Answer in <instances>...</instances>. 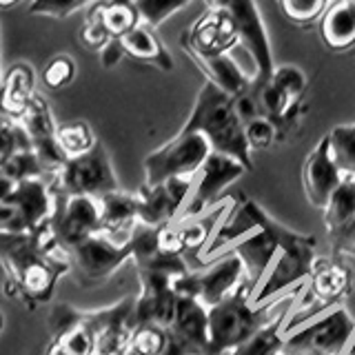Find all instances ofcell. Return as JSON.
Segmentation results:
<instances>
[{
    "label": "cell",
    "mask_w": 355,
    "mask_h": 355,
    "mask_svg": "<svg viewBox=\"0 0 355 355\" xmlns=\"http://www.w3.org/2000/svg\"><path fill=\"white\" fill-rule=\"evenodd\" d=\"M0 266L5 293L33 311L51 302L58 280L71 273V258L47 227L36 236L0 233Z\"/></svg>",
    "instance_id": "6da1fadb"
},
{
    "label": "cell",
    "mask_w": 355,
    "mask_h": 355,
    "mask_svg": "<svg viewBox=\"0 0 355 355\" xmlns=\"http://www.w3.org/2000/svg\"><path fill=\"white\" fill-rule=\"evenodd\" d=\"M297 286L293 293L280 295L277 300L262 306H253L251 297L255 288L242 280L236 291H231L222 302L209 309V353L207 355H225L238 349L242 342H247L255 331H260L266 322H271L277 311L291 300L300 295Z\"/></svg>",
    "instance_id": "7a4b0ae2"
},
{
    "label": "cell",
    "mask_w": 355,
    "mask_h": 355,
    "mask_svg": "<svg viewBox=\"0 0 355 355\" xmlns=\"http://www.w3.org/2000/svg\"><path fill=\"white\" fill-rule=\"evenodd\" d=\"M182 129L202 133L211 144V151L236 158L247 171L253 169L251 147L244 136V125L236 111V103L216 85L205 80V85L200 87L193 109Z\"/></svg>",
    "instance_id": "3957f363"
},
{
    "label": "cell",
    "mask_w": 355,
    "mask_h": 355,
    "mask_svg": "<svg viewBox=\"0 0 355 355\" xmlns=\"http://www.w3.org/2000/svg\"><path fill=\"white\" fill-rule=\"evenodd\" d=\"M255 231L249 236H244L229 249L242 260L244 266V280H247L255 291L262 284V280L273 269L275 260L282 253L291 251H302V249H313L318 247V240L313 236H304L293 229L280 225L275 218H271L266 211L260 207L258 218H255Z\"/></svg>",
    "instance_id": "277c9868"
},
{
    "label": "cell",
    "mask_w": 355,
    "mask_h": 355,
    "mask_svg": "<svg viewBox=\"0 0 355 355\" xmlns=\"http://www.w3.org/2000/svg\"><path fill=\"white\" fill-rule=\"evenodd\" d=\"M353 291V271L349 264L336 258H322L318 255L306 277L304 291L300 288V295L288 313L284 333L302 327L306 320H315L327 311L342 306V302Z\"/></svg>",
    "instance_id": "5b68a950"
},
{
    "label": "cell",
    "mask_w": 355,
    "mask_h": 355,
    "mask_svg": "<svg viewBox=\"0 0 355 355\" xmlns=\"http://www.w3.org/2000/svg\"><path fill=\"white\" fill-rule=\"evenodd\" d=\"M355 340V320L336 306L293 331L284 333L282 355H344Z\"/></svg>",
    "instance_id": "8992f818"
},
{
    "label": "cell",
    "mask_w": 355,
    "mask_h": 355,
    "mask_svg": "<svg viewBox=\"0 0 355 355\" xmlns=\"http://www.w3.org/2000/svg\"><path fill=\"white\" fill-rule=\"evenodd\" d=\"M55 209V196L49 180H27L14 187L0 200V233L36 236L49 227Z\"/></svg>",
    "instance_id": "52a82bcc"
},
{
    "label": "cell",
    "mask_w": 355,
    "mask_h": 355,
    "mask_svg": "<svg viewBox=\"0 0 355 355\" xmlns=\"http://www.w3.org/2000/svg\"><path fill=\"white\" fill-rule=\"evenodd\" d=\"M49 184L55 196H87V198H103L120 189L109 151L103 142H98L92 151L80 155V158L67 160L53 173Z\"/></svg>",
    "instance_id": "ba28073f"
},
{
    "label": "cell",
    "mask_w": 355,
    "mask_h": 355,
    "mask_svg": "<svg viewBox=\"0 0 355 355\" xmlns=\"http://www.w3.org/2000/svg\"><path fill=\"white\" fill-rule=\"evenodd\" d=\"M211 155V144L202 133L180 129L162 147L144 158V184H160L171 178H193Z\"/></svg>",
    "instance_id": "9c48e42d"
},
{
    "label": "cell",
    "mask_w": 355,
    "mask_h": 355,
    "mask_svg": "<svg viewBox=\"0 0 355 355\" xmlns=\"http://www.w3.org/2000/svg\"><path fill=\"white\" fill-rule=\"evenodd\" d=\"M205 3H207V9L225 11V14H229L233 22H236L240 40L251 53V60L255 64L251 89L269 83L275 64H273L269 31H266L258 3H255V0H205Z\"/></svg>",
    "instance_id": "30bf717a"
},
{
    "label": "cell",
    "mask_w": 355,
    "mask_h": 355,
    "mask_svg": "<svg viewBox=\"0 0 355 355\" xmlns=\"http://www.w3.org/2000/svg\"><path fill=\"white\" fill-rule=\"evenodd\" d=\"M244 280V266L236 253H227L225 258L209 264L205 271H189L173 277V291L178 297H196L207 309L222 302L236 286Z\"/></svg>",
    "instance_id": "8fae6325"
},
{
    "label": "cell",
    "mask_w": 355,
    "mask_h": 355,
    "mask_svg": "<svg viewBox=\"0 0 355 355\" xmlns=\"http://www.w3.org/2000/svg\"><path fill=\"white\" fill-rule=\"evenodd\" d=\"M69 258L78 282L85 286H96L109 280L127 260H133V249L131 240L127 244H118L103 233H96L71 249Z\"/></svg>",
    "instance_id": "7c38bea8"
},
{
    "label": "cell",
    "mask_w": 355,
    "mask_h": 355,
    "mask_svg": "<svg viewBox=\"0 0 355 355\" xmlns=\"http://www.w3.org/2000/svg\"><path fill=\"white\" fill-rule=\"evenodd\" d=\"M49 229L64 251L76 249L80 242L100 233V200L87 196H55Z\"/></svg>",
    "instance_id": "4fadbf2b"
},
{
    "label": "cell",
    "mask_w": 355,
    "mask_h": 355,
    "mask_svg": "<svg viewBox=\"0 0 355 355\" xmlns=\"http://www.w3.org/2000/svg\"><path fill=\"white\" fill-rule=\"evenodd\" d=\"M244 173H247V169H244L242 162H238L236 158H229L225 153L211 151L205 164L200 166V171L193 175L191 196H189L178 220H191V218L207 214L211 207L218 205L220 193Z\"/></svg>",
    "instance_id": "5bb4252c"
},
{
    "label": "cell",
    "mask_w": 355,
    "mask_h": 355,
    "mask_svg": "<svg viewBox=\"0 0 355 355\" xmlns=\"http://www.w3.org/2000/svg\"><path fill=\"white\" fill-rule=\"evenodd\" d=\"M166 331L162 355H207L209 353V309L196 297H180L173 322Z\"/></svg>",
    "instance_id": "9a60e30c"
},
{
    "label": "cell",
    "mask_w": 355,
    "mask_h": 355,
    "mask_svg": "<svg viewBox=\"0 0 355 355\" xmlns=\"http://www.w3.org/2000/svg\"><path fill=\"white\" fill-rule=\"evenodd\" d=\"M49 340L64 355H100L98 329L92 311H80L71 304H53L47 315Z\"/></svg>",
    "instance_id": "2e32d148"
},
{
    "label": "cell",
    "mask_w": 355,
    "mask_h": 355,
    "mask_svg": "<svg viewBox=\"0 0 355 355\" xmlns=\"http://www.w3.org/2000/svg\"><path fill=\"white\" fill-rule=\"evenodd\" d=\"M193 189V178H171L160 184H142L138 196V222L144 227H164L180 218Z\"/></svg>",
    "instance_id": "e0dca14e"
},
{
    "label": "cell",
    "mask_w": 355,
    "mask_h": 355,
    "mask_svg": "<svg viewBox=\"0 0 355 355\" xmlns=\"http://www.w3.org/2000/svg\"><path fill=\"white\" fill-rule=\"evenodd\" d=\"M242 40L236 22L229 14L218 9H207L180 38V44L189 58H196V55L209 58V55L229 53Z\"/></svg>",
    "instance_id": "ac0fdd59"
},
{
    "label": "cell",
    "mask_w": 355,
    "mask_h": 355,
    "mask_svg": "<svg viewBox=\"0 0 355 355\" xmlns=\"http://www.w3.org/2000/svg\"><path fill=\"white\" fill-rule=\"evenodd\" d=\"M140 293L136 295V327L153 324L169 329L175 315L178 293L173 291V275L158 271H138Z\"/></svg>",
    "instance_id": "d6986e66"
},
{
    "label": "cell",
    "mask_w": 355,
    "mask_h": 355,
    "mask_svg": "<svg viewBox=\"0 0 355 355\" xmlns=\"http://www.w3.org/2000/svg\"><path fill=\"white\" fill-rule=\"evenodd\" d=\"M18 122L25 127L33 151H36L40 162L44 164V169H47L53 178V173L67 162V158L58 147V140H55L58 125H55V120H53L49 103L40 94H36L33 103L27 109V114L22 116Z\"/></svg>",
    "instance_id": "ffe728a7"
},
{
    "label": "cell",
    "mask_w": 355,
    "mask_h": 355,
    "mask_svg": "<svg viewBox=\"0 0 355 355\" xmlns=\"http://www.w3.org/2000/svg\"><path fill=\"white\" fill-rule=\"evenodd\" d=\"M342 180H344V175L331 155V140L327 133L324 138H320L313 151L304 158V166H302L304 193L311 200V205L324 211L333 191L340 187Z\"/></svg>",
    "instance_id": "44dd1931"
},
{
    "label": "cell",
    "mask_w": 355,
    "mask_h": 355,
    "mask_svg": "<svg viewBox=\"0 0 355 355\" xmlns=\"http://www.w3.org/2000/svg\"><path fill=\"white\" fill-rule=\"evenodd\" d=\"M98 329L100 355H125L136 329V297H122L116 304L92 311Z\"/></svg>",
    "instance_id": "7402d4cb"
},
{
    "label": "cell",
    "mask_w": 355,
    "mask_h": 355,
    "mask_svg": "<svg viewBox=\"0 0 355 355\" xmlns=\"http://www.w3.org/2000/svg\"><path fill=\"white\" fill-rule=\"evenodd\" d=\"M100 200V233L118 244H127L138 222V196L129 191H111Z\"/></svg>",
    "instance_id": "603a6c76"
},
{
    "label": "cell",
    "mask_w": 355,
    "mask_h": 355,
    "mask_svg": "<svg viewBox=\"0 0 355 355\" xmlns=\"http://www.w3.org/2000/svg\"><path fill=\"white\" fill-rule=\"evenodd\" d=\"M36 71L25 60L14 62L3 76L0 87V116L20 120L36 98Z\"/></svg>",
    "instance_id": "cb8c5ba5"
},
{
    "label": "cell",
    "mask_w": 355,
    "mask_h": 355,
    "mask_svg": "<svg viewBox=\"0 0 355 355\" xmlns=\"http://www.w3.org/2000/svg\"><path fill=\"white\" fill-rule=\"evenodd\" d=\"M320 38L324 47L342 53L355 47V3L331 0L324 16L320 18Z\"/></svg>",
    "instance_id": "d4e9b609"
},
{
    "label": "cell",
    "mask_w": 355,
    "mask_h": 355,
    "mask_svg": "<svg viewBox=\"0 0 355 355\" xmlns=\"http://www.w3.org/2000/svg\"><path fill=\"white\" fill-rule=\"evenodd\" d=\"M196 67L205 73L207 83L216 85L220 92H225L233 100L249 94L253 87V76L244 73L242 67L231 58V53H222V55H209V58H191Z\"/></svg>",
    "instance_id": "484cf974"
},
{
    "label": "cell",
    "mask_w": 355,
    "mask_h": 355,
    "mask_svg": "<svg viewBox=\"0 0 355 355\" xmlns=\"http://www.w3.org/2000/svg\"><path fill=\"white\" fill-rule=\"evenodd\" d=\"M118 42L122 47V53H125L127 58L153 64V67H158L160 71L173 69V58H171L169 49H166L162 40L155 36V29L142 25V22L136 29H131L122 38H118Z\"/></svg>",
    "instance_id": "4316f807"
},
{
    "label": "cell",
    "mask_w": 355,
    "mask_h": 355,
    "mask_svg": "<svg viewBox=\"0 0 355 355\" xmlns=\"http://www.w3.org/2000/svg\"><path fill=\"white\" fill-rule=\"evenodd\" d=\"M87 14L100 22L111 40L122 38L140 25V14L133 0H98L94 7H89Z\"/></svg>",
    "instance_id": "83f0119b"
},
{
    "label": "cell",
    "mask_w": 355,
    "mask_h": 355,
    "mask_svg": "<svg viewBox=\"0 0 355 355\" xmlns=\"http://www.w3.org/2000/svg\"><path fill=\"white\" fill-rule=\"evenodd\" d=\"M295 300L284 304L271 322H266L260 331H255L247 342H242L240 347L233 349L229 355H282L284 327H286V320H288V313H291V306L295 304Z\"/></svg>",
    "instance_id": "f1b7e54d"
},
{
    "label": "cell",
    "mask_w": 355,
    "mask_h": 355,
    "mask_svg": "<svg viewBox=\"0 0 355 355\" xmlns=\"http://www.w3.org/2000/svg\"><path fill=\"white\" fill-rule=\"evenodd\" d=\"M355 218V178H347L340 182V187L333 191L329 205L324 209V227L327 233L333 236L342 227H347Z\"/></svg>",
    "instance_id": "f546056e"
},
{
    "label": "cell",
    "mask_w": 355,
    "mask_h": 355,
    "mask_svg": "<svg viewBox=\"0 0 355 355\" xmlns=\"http://www.w3.org/2000/svg\"><path fill=\"white\" fill-rule=\"evenodd\" d=\"M55 140H58V147L67 160L80 158V155L89 153L100 142L96 138L92 125L85 120H71V122H64V125H58Z\"/></svg>",
    "instance_id": "4dcf8cb0"
},
{
    "label": "cell",
    "mask_w": 355,
    "mask_h": 355,
    "mask_svg": "<svg viewBox=\"0 0 355 355\" xmlns=\"http://www.w3.org/2000/svg\"><path fill=\"white\" fill-rule=\"evenodd\" d=\"M331 140V155L336 160L342 175L355 178V122L349 125H338L329 133Z\"/></svg>",
    "instance_id": "1f68e13d"
},
{
    "label": "cell",
    "mask_w": 355,
    "mask_h": 355,
    "mask_svg": "<svg viewBox=\"0 0 355 355\" xmlns=\"http://www.w3.org/2000/svg\"><path fill=\"white\" fill-rule=\"evenodd\" d=\"M191 3L193 0H133V5H136L140 14V22L151 29H158L171 16H175L178 11H182Z\"/></svg>",
    "instance_id": "d6a6232c"
},
{
    "label": "cell",
    "mask_w": 355,
    "mask_h": 355,
    "mask_svg": "<svg viewBox=\"0 0 355 355\" xmlns=\"http://www.w3.org/2000/svg\"><path fill=\"white\" fill-rule=\"evenodd\" d=\"M166 349V331L162 327L140 324L125 349V355H162Z\"/></svg>",
    "instance_id": "836d02e7"
},
{
    "label": "cell",
    "mask_w": 355,
    "mask_h": 355,
    "mask_svg": "<svg viewBox=\"0 0 355 355\" xmlns=\"http://www.w3.org/2000/svg\"><path fill=\"white\" fill-rule=\"evenodd\" d=\"M33 149L25 127L20 125L14 118L0 116V164L7 162L11 155H16L20 151Z\"/></svg>",
    "instance_id": "e575fe53"
},
{
    "label": "cell",
    "mask_w": 355,
    "mask_h": 355,
    "mask_svg": "<svg viewBox=\"0 0 355 355\" xmlns=\"http://www.w3.org/2000/svg\"><path fill=\"white\" fill-rule=\"evenodd\" d=\"M76 60L69 53H55L42 67V83L47 89H64L76 80Z\"/></svg>",
    "instance_id": "d590c367"
},
{
    "label": "cell",
    "mask_w": 355,
    "mask_h": 355,
    "mask_svg": "<svg viewBox=\"0 0 355 355\" xmlns=\"http://www.w3.org/2000/svg\"><path fill=\"white\" fill-rule=\"evenodd\" d=\"M329 5L331 0H280L282 14L286 16V20L295 22L300 27L313 25L315 20L324 16Z\"/></svg>",
    "instance_id": "8d00e7d4"
},
{
    "label": "cell",
    "mask_w": 355,
    "mask_h": 355,
    "mask_svg": "<svg viewBox=\"0 0 355 355\" xmlns=\"http://www.w3.org/2000/svg\"><path fill=\"white\" fill-rule=\"evenodd\" d=\"M269 83H273L282 94H286L291 100H295V103H302L306 87H309V78L295 64H280L273 69Z\"/></svg>",
    "instance_id": "74e56055"
},
{
    "label": "cell",
    "mask_w": 355,
    "mask_h": 355,
    "mask_svg": "<svg viewBox=\"0 0 355 355\" xmlns=\"http://www.w3.org/2000/svg\"><path fill=\"white\" fill-rule=\"evenodd\" d=\"M98 0H31L27 11L31 16H44L53 20H64L78 14L85 7H94Z\"/></svg>",
    "instance_id": "f35d334b"
},
{
    "label": "cell",
    "mask_w": 355,
    "mask_h": 355,
    "mask_svg": "<svg viewBox=\"0 0 355 355\" xmlns=\"http://www.w3.org/2000/svg\"><path fill=\"white\" fill-rule=\"evenodd\" d=\"M244 136H247V142L253 151V149H269L271 144H275L282 138V131L266 116H255L251 122L244 125Z\"/></svg>",
    "instance_id": "ab89813d"
},
{
    "label": "cell",
    "mask_w": 355,
    "mask_h": 355,
    "mask_svg": "<svg viewBox=\"0 0 355 355\" xmlns=\"http://www.w3.org/2000/svg\"><path fill=\"white\" fill-rule=\"evenodd\" d=\"M329 238H331V249L336 258H340V255H353L355 258V218L347 227H342L338 233H333Z\"/></svg>",
    "instance_id": "60d3db41"
},
{
    "label": "cell",
    "mask_w": 355,
    "mask_h": 355,
    "mask_svg": "<svg viewBox=\"0 0 355 355\" xmlns=\"http://www.w3.org/2000/svg\"><path fill=\"white\" fill-rule=\"evenodd\" d=\"M98 55H100V64H103L105 69H111V67H116L122 58H125V53H122V47H120L118 40H111Z\"/></svg>",
    "instance_id": "b9f144b4"
},
{
    "label": "cell",
    "mask_w": 355,
    "mask_h": 355,
    "mask_svg": "<svg viewBox=\"0 0 355 355\" xmlns=\"http://www.w3.org/2000/svg\"><path fill=\"white\" fill-rule=\"evenodd\" d=\"M42 355H64V353H62V349L58 347V344H55L53 340H49L47 349H44V353H42Z\"/></svg>",
    "instance_id": "7bdbcfd3"
},
{
    "label": "cell",
    "mask_w": 355,
    "mask_h": 355,
    "mask_svg": "<svg viewBox=\"0 0 355 355\" xmlns=\"http://www.w3.org/2000/svg\"><path fill=\"white\" fill-rule=\"evenodd\" d=\"M20 3V0H0V9H11L16 7Z\"/></svg>",
    "instance_id": "ee69618b"
},
{
    "label": "cell",
    "mask_w": 355,
    "mask_h": 355,
    "mask_svg": "<svg viewBox=\"0 0 355 355\" xmlns=\"http://www.w3.org/2000/svg\"><path fill=\"white\" fill-rule=\"evenodd\" d=\"M3 331H5V313L0 311V333H3Z\"/></svg>",
    "instance_id": "f6af8a7d"
},
{
    "label": "cell",
    "mask_w": 355,
    "mask_h": 355,
    "mask_svg": "<svg viewBox=\"0 0 355 355\" xmlns=\"http://www.w3.org/2000/svg\"><path fill=\"white\" fill-rule=\"evenodd\" d=\"M3 76H5V73H0V87H3Z\"/></svg>",
    "instance_id": "bcb514c9"
}]
</instances>
